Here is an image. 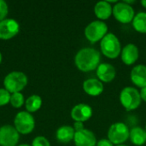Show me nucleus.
I'll use <instances>...</instances> for the list:
<instances>
[{
  "mask_svg": "<svg viewBox=\"0 0 146 146\" xmlns=\"http://www.w3.org/2000/svg\"><path fill=\"white\" fill-rule=\"evenodd\" d=\"M100 53L93 48L86 47L80 49L75 57L74 62L79 70L82 72H91L98 68L100 64Z\"/></svg>",
  "mask_w": 146,
  "mask_h": 146,
  "instance_id": "f257e3e1",
  "label": "nucleus"
},
{
  "mask_svg": "<svg viewBox=\"0 0 146 146\" xmlns=\"http://www.w3.org/2000/svg\"><path fill=\"white\" fill-rule=\"evenodd\" d=\"M74 140L76 146H96L98 143L95 134L86 128L75 132Z\"/></svg>",
  "mask_w": 146,
  "mask_h": 146,
  "instance_id": "9b49d317",
  "label": "nucleus"
},
{
  "mask_svg": "<svg viewBox=\"0 0 146 146\" xmlns=\"http://www.w3.org/2000/svg\"><path fill=\"white\" fill-rule=\"evenodd\" d=\"M14 123L15 127L18 133L22 134L30 133L35 127L34 119L33 115L27 111L19 112L15 117Z\"/></svg>",
  "mask_w": 146,
  "mask_h": 146,
  "instance_id": "0eeeda50",
  "label": "nucleus"
},
{
  "mask_svg": "<svg viewBox=\"0 0 146 146\" xmlns=\"http://www.w3.org/2000/svg\"><path fill=\"white\" fill-rule=\"evenodd\" d=\"M100 49L102 53L110 59L117 58L121 52L119 38L114 33L106 34L100 42Z\"/></svg>",
  "mask_w": 146,
  "mask_h": 146,
  "instance_id": "f03ea898",
  "label": "nucleus"
},
{
  "mask_svg": "<svg viewBox=\"0 0 146 146\" xmlns=\"http://www.w3.org/2000/svg\"><path fill=\"white\" fill-rule=\"evenodd\" d=\"M97 146H114V145H113V144H112L109 139H103L99 140V141L97 143Z\"/></svg>",
  "mask_w": 146,
  "mask_h": 146,
  "instance_id": "a878e982",
  "label": "nucleus"
},
{
  "mask_svg": "<svg viewBox=\"0 0 146 146\" xmlns=\"http://www.w3.org/2000/svg\"><path fill=\"white\" fill-rule=\"evenodd\" d=\"M27 84V75L24 73L19 71H13L8 74L3 80L4 87L9 93L20 92L21 90L24 89Z\"/></svg>",
  "mask_w": 146,
  "mask_h": 146,
  "instance_id": "20e7f679",
  "label": "nucleus"
},
{
  "mask_svg": "<svg viewBox=\"0 0 146 146\" xmlns=\"http://www.w3.org/2000/svg\"><path fill=\"white\" fill-rule=\"evenodd\" d=\"M113 15L121 23L128 24L133 21L135 14L133 7L124 2H117L113 6Z\"/></svg>",
  "mask_w": 146,
  "mask_h": 146,
  "instance_id": "6e6552de",
  "label": "nucleus"
},
{
  "mask_svg": "<svg viewBox=\"0 0 146 146\" xmlns=\"http://www.w3.org/2000/svg\"><path fill=\"white\" fill-rule=\"evenodd\" d=\"M129 139L131 142L137 146L144 145L146 143V131L139 127H135L130 130Z\"/></svg>",
  "mask_w": 146,
  "mask_h": 146,
  "instance_id": "a211bd4d",
  "label": "nucleus"
},
{
  "mask_svg": "<svg viewBox=\"0 0 146 146\" xmlns=\"http://www.w3.org/2000/svg\"><path fill=\"white\" fill-rule=\"evenodd\" d=\"M115 146H127V145H115Z\"/></svg>",
  "mask_w": 146,
  "mask_h": 146,
  "instance_id": "2f4dec72",
  "label": "nucleus"
},
{
  "mask_svg": "<svg viewBox=\"0 0 146 146\" xmlns=\"http://www.w3.org/2000/svg\"><path fill=\"white\" fill-rule=\"evenodd\" d=\"M131 80L138 87H146V66L139 64L135 66L131 71Z\"/></svg>",
  "mask_w": 146,
  "mask_h": 146,
  "instance_id": "dca6fc26",
  "label": "nucleus"
},
{
  "mask_svg": "<svg viewBox=\"0 0 146 146\" xmlns=\"http://www.w3.org/2000/svg\"><path fill=\"white\" fill-rule=\"evenodd\" d=\"M83 90L86 94L92 97H97L103 93L104 85L98 79H88L83 83Z\"/></svg>",
  "mask_w": 146,
  "mask_h": 146,
  "instance_id": "2eb2a0df",
  "label": "nucleus"
},
{
  "mask_svg": "<svg viewBox=\"0 0 146 146\" xmlns=\"http://www.w3.org/2000/svg\"><path fill=\"white\" fill-rule=\"evenodd\" d=\"M141 97L139 92L132 86L123 88L120 94V101L122 106L127 111L137 110L141 104Z\"/></svg>",
  "mask_w": 146,
  "mask_h": 146,
  "instance_id": "7ed1b4c3",
  "label": "nucleus"
},
{
  "mask_svg": "<svg viewBox=\"0 0 146 146\" xmlns=\"http://www.w3.org/2000/svg\"><path fill=\"white\" fill-rule=\"evenodd\" d=\"M92 116V109L91 106L85 104L75 105L71 110V117L75 121L84 122L88 121Z\"/></svg>",
  "mask_w": 146,
  "mask_h": 146,
  "instance_id": "f8f14e48",
  "label": "nucleus"
},
{
  "mask_svg": "<svg viewBox=\"0 0 146 146\" xmlns=\"http://www.w3.org/2000/svg\"><path fill=\"white\" fill-rule=\"evenodd\" d=\"M74 131H75V132H78V131H80V130L85 129L83 122L75 121V122H74Z\"/></svg>",
  "mask_w": 146,
  "mask_h": 146,
  "instance_id": "bb28decb",
  "label": "nucleus"
},
{
  "mask_svg": "<svg viewBox=\"0 0 146 146\" xmlns=\"http://www.w3.org/2000/svg\"><path fill=\"white\" fill-rule=\"evenodd\" d=\"M130 130L123 122H116L111 125L108 131L109 140L115 145L125 143L129 139Z\"/></svg>",
  "mask_w": 146,
  "mask_h": 146,
  "instance_id": "423d86ee",
  "label": "nucleus"
},
{
  "mask_svg": "<svg viewBox=\"0 0 146 146\" xmlns=\"http://www.w3.org/2000/svg\"><path fill=\"white\" fill-rule=\"evenodd\" d=\"M9 103L11 104V105L15 108H20L21 106H22L23 103H24V97L21 92H15V93H12L11 97H10V101Z\"/></svg>",
  "mask_w": 146,
  "mask_h": 146,
  "instance_id": "4be33fe9",
  "label": "nucleus"
},
{
  "mask_svg": "<svg viewBox=\"0 0 146 146\" xmlns=\"http://www.w3.org/2000/svg\"><path fill=\"white\" fill-rule=\"evenodd\" d=\"M20 30L19 23L14 19H4L0 21V38L9 39L15 36Z\"/></svg>",
  "mask_w": 146,
  "mask_h": 146,
  "instance_id": "9d476101",
  "label": "nucleus"
},
{
  "mask_svg": "<svg viewBox=\"0 0 146 146\" xmlns=\"http://www.w3.org/2000/svg\"><path fill=\"white\" fill-rule=\"evenodd\" d=\"M116 74L115 68L110 63H101L97 68V76L101 82H111Z\"/></svg>",
  "mask_w": 146,
  "mask_h": 146,
  "instance_id": "4468645a",
  "label": "nucleus"
},
{
  "mask_svg": "<svg viewBox=\"0 0 146 146\" xmlns=\"http://www.w3.org/2000/svg\"><path fill=\"white\" fill-rule=\"evenodd\" d=\"M140 97H141V99L144 100L145 102H146V87L144 88H141L140 90Z\"/></svg>",
  "mask_w": 146,
  "mask_h": 146,
  "instance_id": "cd10ccee",
  "label": "nucleus"
},
{
  "mask_svg": "<svg viewBox=\"0 0 146 146\" xmlns=\"http://www.w3.org/2000/svg\"><path fill=\"white\" fill-rule=\"evenodd\" d=\"M19 133L15 127L5 125L0 127V145L15 146L19 141Z\"/></svg>",
  "mask_w": 146,
  "mask_h": 146,
  "instance_id": "1a4fd4ad",
  "label": "nucleus"
},
{
  "mask_svg": "<svg viewBox=\"0 0 146 146\" xmlns=\"http://www.w3.org/2000/svg\"><path fill=\"white\" fill-rule=\"evenodd\" d=\"M26 109L28 112H35L42 105V99L38 95L30 96L26 101Z\"/></svg>",
  "mask_w": 146,
  "mask_h": 146,
  "instance_id": "412c9836",
  "label": "nucleus"
},
{
  "mask_svg": "<svg viewBox=\"0 0 146 146\" xmlns=\"http://www.w3.org/2000/svg\"><path fill=\"white\" fill-rule=\"evenodd\" d=\"M1 62H2V54L0 52V63H1Z\"/></svg>",
  "mask_w": 146,
  "mask_h": 146,
  "instance_id": "7c9ffc66",
  "label": "nucleus"
},
{
  "mask_svg": "<svg viewBox=\"0 0 146 146\" xmlns=\"http://www.w3.org/2000/svg\"><path fill=\"white\" fill-rule=\"evenodd\" d=\"M17 146H31V145H27V144H23V145H17Z\"/></svg>",
  "mask_w": 146,
  "mask_h": 146,
  "instance_id": "c756f323",
  "label": "nucleus"
},
{
  "mask_svg": "<svg viewBox=\"0 0 146 146\" xmlns=\"http://www.w3.org/2000/svg\"><path fill=\"white\" fill-rule=\"evenodd\" d=\"M140 3H141V4L143 5V7L146 9V0H143V1H141Z\"/></svg>",
  "mask_w": 146,
  "mask_h": 146,
  "instance_id": "c85d7f7f",
  "label": "nucleus"
},
{
  "mask_svg": "<svg viewBox=\"0 0 146 146\" xmlns=\"http://www.w3.org/2000/svg\"><path fill=\"white\" fill-rule=\"evenodd\" d=\"M75 131L74 127L70 126H62L56 131V139L59 142L67 144L74 139Z\"/></svg>",
  "mask_w": 146,
  "mask_h": 146,
  "instance_id": "6ab92c4d",
  "label": "nucleus"
},
{
  "mask_svg": "<svg viewBox=\"0 0 146 146\" xmlns=\"http://www.w3.org/2000/svg\"><path fill=\"white\" fill-rule=\"evenodd\" d=\"M10 93L5 88H0V106L5 105L10 101Z\"/></svg>",
  "mask_w": 146,
  "mask_h": 146,
  "instance_id": "5701e85b",
  "label": "nucleus"
},
{
  "mask_svg": "<svg viewBox=\"0 0 146 146\" xmlns=\"http://www.w3.org/2000/svg\"><path fill=\"white\" fill-rule=\"evenodd\" d=\"M145 131H146V126H145Z\"/></svg>",
  "mask_w": 146,
  "mask_h": 146,
  "instance_id": "473e14b6",
  "label": "nucleus"
},
{
  "mask_svg": "<svg viewBox=\"0 0 146 146\" xmlns=\"http://www.w3.org/2000/svg\"><path fill=\"white\" fill-rule=\"evenodd\" d=\"M133 27L137 32L146 33V12H139L134 16Z\"/></svg>",
  "mask_w": 146,
  "mask_h": 146,
  "instance_id": "aec40b11",
  "label": "nucleus"
},
{
  "mask_svg": "<svg viewBox=\"0 0 146 146\" xmlns=\"http://www.w3.org/2000/svg\"><path fill=\"white\" fill-rule=\"evenodd\" d=\"M94 13L99 20L104 21L111 16L113 8L108 1H100L96 3L94 7Z\"/></svg>",
  "mask_w": 146,
  "mask_h": 146,
  "instance_id": "f3484780",
  "label": "nucleus"
},
{
  "mask_svg": "<svg viewBox=\"0 0 146 146\" xmlns=\"http://www.w3.org/2000/svg\"><path fill=\"white\" fill-rule=\"evenodd\" d=\"M121 60L126 65H133L139 57V48L134 44H128L121 50Z\"/></svg>",
  "mask_w": 146,
  "mask_h": 146,
  "instance_id": "ddd939ff",
  "label": "nucleus"
},
{
  "mask_svg": "<svg viewBox=\"0 0 146 146\" xmlns=\"http://www.w3.org/2000/svg\"><path fill=\"white\" fill-rule=\"evenodd\" d=\"M8 14V5L3 0H0V21L5 19Z\"/></svg>",
  "mask_w": 146,
  "mask_h": 146,
  "instance_id": "393cba45",
  "label": "nucleus"
},
{
  "mask_svg": "<svg viewBox=\"0 0 146 146\" xmlns=\"http://www.w3.org/2000/svg\"><path fill=\"white\" fill-rule=\"evenodd\" d=\"M108 26L103 21H94L85 28V36L92 44L102 40L107 34Z\"/></svg>",
  "mask_w": 146,
  "mask_h": 146,
  "instance_id": "39448f33",
  "label": "nucleus"
},
{
  "mask_svg": "<svg viewBox=\"0 0 146 146\" xmlns=\"http://www.w3.org/2000/svg\"><path fill=\"white\" fill-rule=\"evenodd\" d=\"M32 146H50V145L46 138L43 136H38L33 140Z\"/></svg>",
  "mask_w": 146,
  "mask_h": 146,
  "instance_id": "b1692460",
  "label": "nucleus"
}]
</instances>
